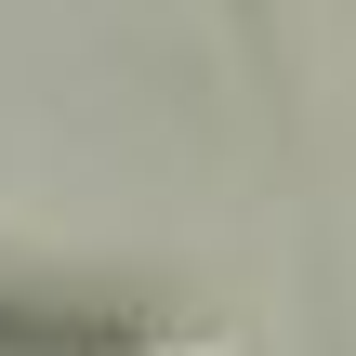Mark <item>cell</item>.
<instances>
[{"instance_id":"1","label":"cell","mask_w":356,"mask_h":356,"mask_svg":"<svg viewBox=\"0 0 356 356\" xmlns=\"http://www.w3.org/2000/svg\"><path fill=\"white\" fill-rule=\"evenodd\" d=\"M119 330H132L119 304H66L40 277H0V356H106Z\"/></svg>"}]
</instances>
